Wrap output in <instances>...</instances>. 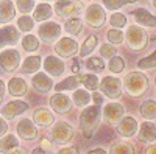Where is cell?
Returning a JSON list of instances; mask_svg holds the SVG:
<instances>
[{
  "mask_svg": "<svg viewBox=\"0 0 156 154\" xmlns=\"http://www.w3.org/2000/svg\"><path fill=\"white\" fill-rule=\"evenodd\" d=\"M8 131V123L3 117H0V137H3Z\"/></svg>",
  "mask_w": 156,
  "mask_h": 154,
  "instance_id": "45",
  "label": "cell"
},
{
  "mask_svg": "<svg viewBox=\"0 0 156 154\" xmlns=\"http://www.w3.org/2000/svg\"><path fill=\"white\" fill-rule=\"evenodd\" d=\"M131 14H133L136 23L140 25V27H151V28L156 27V16L150 14L148 9H145V8H137V9H134V11L131 12Z\"/></svg>",
  "mask_w": 156,
  "mask_h": 154,
  "instance_id": "19",
  "label": "cell"
},
{
  "mask_svg": "<svg viewBox=\"0 0 156 154\" xmlns=\"http://www.w3.org/2000/svg\"><path fill=\"white\" fill-rule=\"evenodd\" d=\"M151 3H153V6L156 8V0H153V2H151Z\"/></svg>",
  "mask_w": 156,
  "mask_h": 154,
  "instance_id": "52",
  "label": "cell"
},
{
  "mask_svg": "<svg viewBox=\"0 0 156 154\" xmlns=\"http://www.w3.org/2000/svg\"><path fill=\"white\" fill-rule=\"evenodd\" d=\"M44 70L45 73H48L50 76H62L66 72V64L62 62V59H59L58 56H47L44 59Z\"/></svg>",
  "mask_w": 156,
  "mask_h": 154,
  "instance_id": "14",
  "label": "cell"
},
{
  "mask_svg": "<svg viewBox=\"0 0 156 154\" xmlns=\"http://www.w3.org/2000/svg\"><path fill=\"white\" fill-rule=\"evenodd\" d=\"M28 108H30L28 103H25L22 100H12L2 108V112L0 114H2V117L5 120H12V118H16L17 115L23 114L25 111H28Z\"/></svg>",
  "mask_w": 156,
  "mask_h": 154,
  "instance_id": "11",
  "label": "cell"
},
{
  "mask_svg": "<svg viewBox=\"0 0 156 154\" xmlns=\"http://www.w3.org/2000/svg\"><path fill=\"white\" fill-rule=\"evenodd\" d=\"M64 28H66V31L70 33V34H80L83 31V20L78 16L69 17L66 20V23H64Z\"/></svg>",
  "mask_w": 156,
  "mask_h": 154,
  "instance_id": "30",
  "label": "cell"
},
{
  "mask_svg": "<svg viewBox=\"0 0 156 154\" xmlns=\"http://www.w3.org/2000/svg\"><path fill=\"white\" fill-rule=\"evenodd\" d=\"M22 47L25 51H36L37 47H39V39L33 34H27L22 39Z\"/></svg>",
  "mask_w": 156,
  "mask_h": 154,
  "instance_id": "38",
  "label": "cell"
},
{
  "mask_svg": "<svg viewBox=\"0 0 156 154\" xmlns=\"http://www.w3.org/2000/svg\"><path fill=\"white\" fill-rule=\"evenodd\" d=\"M122 89H125V92L129 97L139 98L147 92L148 78L142 72H129L123 80V87Z\"/></svg>",
  "mask_w": 156,
  "mask_h": 154,
  "instance_id": "2",
  "label": "cell"
},
{
  "mask_svg": "<svg viewBox=\"0 0 156 154\" xmlns=\"http://www.w3.org/2000/svg\"><path fill=\"white\" fill-rule=\"evenodd\" d=\"M139 140L140 142H145V143H150V142H154L156 140V126L151 120H147L144 123H140Z\"/></svg>",
  "mask_w": 156,
  "mask_h": 154,
  "instance_id": "22",
  "label": "cell"
},
{
  "mask_svg": "<svg viewBox=\"0 0 156 154\" xmlns=\"http://www.w3.org/2000/svg\"><path fill=\"white\" fill-rule=\"evenodd\" d=\"M86 67L89 72H94V73H100L105 70V61H103L101 58H89L86 61Z\"/></svg>",
  "mask_w": 156,
  "mask_h": 154,
  "instance_id": "34",
  "label": "cell"
},
{
  "mask_svg": "<svg viewBox=\"0 0 156 154\" xmlns=\"http://www.w3.org/2000/svg\"><path fill=\"white\" fill-rule=\"evenodd\" d=\"M3 95H5V83L0 80V103L3 100Z\"/></svg>",
  "mask_w": 156,
  "mask_h": 154,
  "instance_id": "49",
  "label": "cell"
},
{
  "mask_svg": "<svg viewBox=\"0 0 156 154\" xmlns=\"http://www.w3.org/2000/svg\"><path fill=\"white\" fill-rule=\"evenodd\" d=\"M154 84H156V78H154Z\"/></svg>",
  "mask_w": 156,
  "mask_h": 154,
  "instance_id": "53",
  "label": "cell"
},
{
  "mask_svg": "<svg viewBox=\"0 0 156 154\" xmlns=\"http://www.w3.org/2000/svg\"><path fill=\"white\" fill-rule=\"evenodd\" d=\"M72 72H73V73L80 72V61H78V59H75L73 64H72Z\"/></svg>",
  "mask_w": 156,
  "mask_h": 154,
  "instance_id": "48",
  "label": "cell"
},
{
  "mask_svg": "<svg viewBox=\"0 0 156 154\" xmlns=\"http://www.w3.org/2000/svg\"><path fill=\"white\" fill-rule=\"evenodd\" d=\"M20 64V53L14 48L3 50L0 53V69L3 72H14Z\"/></svg>",
  "mask_w": 156,
  "mask_h": 154,
  "instance_id": "9",
  "label": "cell"
},
{
  "mask_svg": "<svg viewBox=\"0 0 156 154\" xmlns=\"http://www.w3.org/2000/svg\"><path fill=\"white\" fill-rule=\"evenodd\" d=\"M100 55L103 59H111L112 56L117 55V48L114 44H103L100 47Z\"/></svg>",
  "mask_w": 156,
  "mask_h": 154,
  "instance_id": "42",
  "label": "cell"
},
{
  "mask_svg": "<svg viewBox=\"0 0 156 154\" xmlns=\"http://www.w3.org/2000/svg\"><path fill=\"white\" fill-rule=\"evenodd\" d=\"M98 87L100 92L111 100H117L122 95V81L117 76H105L98 83Z\"/></svg>",
  "mask_w": 156,
  "mask_h": 154,
  "instance_id": "5",
  "label": "cell"
},
{
  "mask_svg": "<svg viewBox=\"0 0 156 154\" xmlns=\"http://www.w3.org/2000/svg\"><path fill=\"white\" fill-rule=\"evenodd\" d=\"M19 41H20V33L16 27L6 25V27L0 28V48L16 45Z\"/></svg>",
  "mask_w": 156,
  "mask_h": 154,
  "instance_id": "12",
  "label": "cell"
},
{
  "mask_svg": "<svg viewBox=\"0 0 156 154\" xmlns=\"http://www.w3.org/2000/svg\"><path fill=\"white\" fill-rule=\"evenodd\" d=\"M17 135L22 140L31 142V140L37 139V128H36V125L30 118H22L17 123Z\"/></svg>",
  "mask_w": 156,
  "mask_h": 154,
  "instance_id": "13",
  "label": "cell"
},
{
  "mask_svg": "<svg viewBox=\"0 0 156 154\" xmlns=\"http://www.w3.org/2000/svg\"><path fill=\"white\" fill-rule=\"evenodd\" d=\"M16 8L22 14H28L34 8V0H16Z\"/></svg>",
  "mask_w": 156,
  "mask_h": 154,
  "instance_id": "43",
  "label": "cell"
},
{
  "mask_svg": "<svg viewBox=\"0 0 156 154\" xmlns=\"http://www.w3.org/2000/svg\"><path fill=\"white\" fill-rule=\"evenodd\" d=\"M55 51L61 58H73L78 53V42L72 37H61L55 44Z\"/></svg>",
  "mask_w": 156,
  "mask_h": 154,
  "instance_id": "10",
  "label": "cell"
},
{
  "mask_svg": "<svg viewBox=\"0 0 156 154\" xmlns=\"http://www.w3.org/2000/svg\"><path fill=\"white\" fill-rule=\"evenodd\" d=\"M41 64H42L41 56H28L22 64V72L23 73H36L41 69Z\"/></svg>",
  "mask_w": 156,
  "mask_h": 154,
  "instance_id": "27",
  "label": "cell"
},
{
  "mask_svg": "<svg viewBox=\"0 0 156 154\" xmlns=\"http://www.w3.org/2000/svg\"><path fill=\"white\" fill-rule=\"evenodd\" d=\"M75 152H76L75 148H61L58 151V154H75Z\"/></svg>",
  "mask_w": 156,
  "mask_h": 154,
  "instance_id": "47",
  "label": "cell"
},
{
  "mask_svg": "<svg viewBox=\"0 0 156 154\" xmlns=\"http://www.w3.org/2000/svg\"><path fill=\"white\" fill-rule=\"evenodd\" d=\"M81 78L83 75L78 72L72 76H67L66 80L59 81L56 86H55V92H66V91H75V89L81 84Z\"/></svg>",
  "mask_w": 156,
  "mask_h": 154,
  "instance_id": "21",
  "label": "cell"
},
{
  "mask_svg": "<svg viewBox=\"0 0 156 154\" xmlns=\"http://www.w3.org/2000/svg\"><path fill=\"white\" fill-rule=\"evenodd\" d=\"M137 67H139L140 70H150V69L156 67V50L153 51L151 55L139 59V61H137Z\"/></svg>",
  "mask_w": 156,
  "mask_h": 154,
  "instance_id": "36",
  "label": "cell"
},
{
  "mask_svg": "<svg viewBox=\"0 0 156 154\" xmlns=\"http://www.w3.org/2000/svg\"><path fill=\"white\" fill-rule=\"evenodd\" d=\"M108 41H109V44H114V45H117V44H122L123 42V39H125V34H123V31H122V28H112V30H109L108 31Z\"/></svg>",
  "mask_w": 156,
  "mask_h": 154,
  "instance_id": "39",
  "label": "cell"
},
{
  "mask_svg": "<svg viewBox=\"0 0 156 154\" xmlns=\"http://www.w3.org/2000/svg\"><path fill=\"white\" fill-rule=\"evenodd\" d=\"M103 114H105V118L109 125H117V121H119L123 115H125V109L123 106L120 104V103H108V104H105V108H103Z\"/></svg>",
  "mask_w": 156,
  "mask_h": 154,
  "instance_id": "17",
  "label": "cell"
},
{
  "mask_svg": "<svg viewBox=\"0 0 156 154\" xmlns=\"http://www.w3.org/2000/svg\"><path fill=\"white\" fill-rule=\"evenodd\" d=\"M81 84L87 89L89 92L97 91V89H98V78H97V75H94V73H86V75H83Z\"/></svg>",
  "mask_w": 156,
  "mask_h": 154,
  "instance_id": "35",
  "label": "cell"
},
{
  "mask_svg": "<svg viewBox=\"0 0 156 154\" xmlns=\"http://www.w3.org/2000/svg\"><path fill=\"white\" fill-rule=\"evenodd\" d=\"M108 69H109L112 73H120V72H123V69H125V61H123V58L117 56V55L112 56V58L109 59Z\"/></svg>",
  "mask_w": 156,
  "mask_h": 154,
  "instance_id": "40",
  "label": "cell"
},
{
  "mask_svg": "<svg viewBox=\"0 0 156 154\" xmlns=\"http://www.w3.org/2000/svg\"><path fill=\"white\" fill-rule=\"evenodd\" d=\"M145 152H147V154H156V145H151V146H148V148L145 149Z\"/></svg>",
  "mask_w": 156,
  "mask_h": 154,
  "instance_id": "51",
  "label": "cell"
},
{
  "mask_svg": "<svg viewBox=\"0 0 156 154\" xmlns=\"http://www.w3.org/2000/svg\"><path fill=\"white\" fill-rule=\"evenodd\" d=\"M51 142L56 145H66L73 137V129L67 121H56L51 125Z\"/></svg>",
  "mask_w": 156,
  "mask_h": 154,
  "instance_id": "4",
  "label": "cell"
},
{
  "mask_svg": "<svg viewBox=\"0 0 156 154\" xmlns=\"http://www.w3.org/2000/svg\"><path fill=\"white\" fill-rule=\"evenodd\" d=\"M140 115L145 120H154L156 118V101L153 100H145L140 104Z\"/></svg>",
  "mask_w": 156,
  "mask_h": 154,
  "instance_id": "29",
  "label": "cell"
},
{
  "mask_svg": "<svg viewBox=\"0 0 156 154\" xmlns=\"http://www.w3.org/2000/svg\"><path fill=\"white\" fill-rule=\"evenodd\" d=\"M16 17V5L11 0L0 2V23H8Z\"/></svg>",
  "mask_w": 156,
  "mask_h": 154,
  "instance_id": "23",
  "label": "cell"
},
{
  "mask_svg": "<svg viewBox=\"0 0 156 154\" xmlns=\"http://www.w3.org/2000/svg\"><path fill=\"white\" fill-rule=\"evenodd\" d=\"M111 154H133L134 152V146L128 142H117L111 146L109 149Z\"/></svg>",
  "mask_w": 156,
  "mask_h": 154,
  "instance_id": "32",
  "label": "cell"
},
{
  "mask_svg": "<svg viewBox=\"0 0 156 154\" xmlns=\"http://www.w3.org/2000/svg\"><path fill=\"white\" fill-rule=\"evenodd\" d=\"M31 86L39 94H48L51 89H53V80L50 78L48 73L36 72V75L31 78Z\"/></svg>",
  "mask_w": 156,
  "mask_h": 154,
  "instance_id": "16",
  "label": "cell"
},
{
  "mask_svg": "<svg viewBox=\"0 0 156 154\" xmlns=\"http://www.w3.org/2000/svg\"><path fill=\"white\" fill-rule=\"evenodd\" d=\"M37 36L41 37V41L45 42V44L55 42L61 37V25L56 23V22H51V20L41 22V27L37 30Z\"/></svg>",
  "mask_w": 156,
  "mask_h": 154,
  "instance_id": "6",
  "label": "cell"
},
{
  "mask_svg": "<svg viewBox=\"0 0 156 154\" xmlns=\"http://www.w3.org/2000/svg\"><path fill=\"white\" fill-rule=\"evenodd\" d=\"M72 100H73V103H75V106H78V108H86L92 98H90L89 91H84V89H78V87H76L75 91H73Z\"/></svg>",
  "mask_w": 156,
  "mask_h": 154,
  "instance_id": "26",
  "label": "cell"
},
{
  "mask_svg": "<svg viewBox=\"0 0 156 154\" xmlns=\"http://www.w3.org/2000/svg\"><path fill=\"white\" fill-rule=\"evenodd\" d=\"M100 118H101V109H100L98 104L89 106L81 112V115H80V129H81V132L84 134L86 139L94 135V132L97 131V128L100 125Z\"/></svg>",
  "mask_w": 156,
  "mask_h": 154,
  "instance_id": "1",
  "label": "cell"
},
{
  "mask_svg": "<svg viewBox=\"0 0 156 154\" xmlns=\"http://www.w3.org/2000/svg\"><path fill=\"white\" fill-rule=\"evenodd\" d=\"M101 152H106L103 148H94V149H90L89 154H101Z\"/></svg>",
  "mask_w": 156,
  "mask_h": 154,
  "instance_id": "50",
  "label": "cell"
},
{
  "mask_svg": "<svg viewBox=\"0 0 156 154\" xmlns=\"http://www.w3.org/2000/svg\"><path fill=\"white\" fill-rule=\"evenodd\" d=\"M117 132L123 137H133L137 131V121L133 118V117H123L117 121V126H115Z\"/></svg>",
  "mask_w": 156,
  "mask_h": 154,
  "instance_id": "18",
  "label": "cell"
},
{
  "mask_svg": "<svg viewBox=\"0 0 156 154\" xmlns=\"http://www.w3.org/2000/svg\"><path fill=\"white\" fill-rule=\"evenodd\" d=\"M34 27V19L30 17L28 14H23L17 19V30L19 31H25V33H28L31 31Z\"/></svg>",
  "mask_w": 156,
  "mask_h": 154,
  "instance_id": "33",
  "label": "cell"
},
{
  "mask_svg": "<svg viewBox=\"0 0 156 154\" xmlns=\"http://www.w3.org/2000/svg\"><path fill=\"white\" fill-rule=\"evenodd\" d=\"M8 92L12 97H23L28 92V84L22 78H11L8 83Z\"/></svg>",
  "mask_w": 156,
  "mask_h": 154,
  "instance_id": "24",
  "label": "cell"
},
{
  "mask_svg": "<svg viewBox=\"0 0 156 154\" xmlns=\"http://www.w3.org/2000/svg\"><path fill=\"white\" fill-rule=\"evenodd\" d=\"M90 98H92L95 101V104L101 106L103 104V94L101 92H97V91H92V95H90Z\"/></svg>",
  "mask_w": 156,
  "mask_h": 154,
  "instance_id": "44",
  "label": "cell"
},
{
  "mask_svg": "<svg viewBox=\"0 0 156 154\" xmlns=\"http://www.w3.org/2000/svg\"><path fill=\"white\" fill-rule=\"evenodd\" d=\"M97 42H98V37H97L95 34L87 36L86 39H84V42H83V45H81V48H80V56H81V58H87V56L95 50Z\"/></svg>",
  "mask_w": 156,
  "mask_h": 154,
  "instance_id": "28",
  "label": "cell"
},
{
  "mask_svg": "<svg viewBox=\"0 0 156 154\" xmlns=\"http://www.w3.org/2000/svg\"><path fill=\"white\" fill-rule=\"evenodd\" d=\"M125 37H126V45L131 51H142L148 45V34L142 27H139V25L128 27Z\"/></svg>",
  "mask_w": 156,
  "mask_h": 154,
  "instance_id": "3",
  "label": "cell"
},
{
  "mask_svg": "<svg viewBox=\"0 0 156 154\" xmlns=\"http://www.w3.org/2000/svg\"><path fill=\"white\" fill-rule=\"evenodd\" d=\"M84 22L89 25L90 28H100V27H103V23L106 22V11L103 9L101 5L92 3L86 9Z\"/></svg>",
  "mask_w": 156,
  "mask_h": 154,
  "instance_id": "7",
  "label": "cell"
},
{
  "mask_svg": "<svg viewBox=\"0 0 156 154\" xmlns=\"http://www.w3.org/2000/svg\"><path fill=\"white\" fill-rule=\"evenodd\" d=\"M48 103H50V108L56 114H66L72 108V100L67 95H64L62 92H56L48 100Z\"/></svg>",
  "mask_w": 156,
  "mask_h": 154,
  "instance_id": "15",
  "label": "cell"
},
{
  "mask_svg": "<svg viewBox=\"0 0 156 154\" xmlns=\"http://www.w3.org/2000/svg\"><path fill=\"white\" fill-rule=\"evenodd\" d=\"M33 9H34V12H33L34 22H45L53 16V8H51L48 3H39Z\"/></svg>",
  "mask_w": 156,
  "mask_h": 154,
  "instance_id": "25",
  "label": "cell"
},
{
  "mask_svg": "<svg viewBox=\"0 0 156 154\" xmlns=\"http://www.w3.org/2000/svg\"><path fill=\"white\" fill-rule=\"evenodd\" d=\"M103 2V6L109 11H117L119 8L125 6V5H129V3H134L137 0H101Z\"/></svg>",
  "mask_w": 156,
  "mask_h": 154,
  "instance_id": "37",
  "label": "cell"
},
{
  "mask_svg": "<svg viewBox=\"0 0 156 154\" xmlns=\"http://www.w3.org/2000/svg\"><path fill=\"white\" fill-rule=\"evenodd\" d=\"M41 148H42L44 151H51V149H53V143H50V140L44 139L42 143H41Z\"/></svg>",
  "mask_w": 156,
  "mask_h": 154,
  "instance_id": "46",
  "label": "cell"
},
{
  "mask_svg": "<svg viewBox=\"0 0 156 154\" xmlns=\"http://www.w3.org/2000/svg\"><path fill=\"white\" fill-rule=\"evenodd\" d=\"M19 146V139L14 134H8L0 137V152H8L9 149Z\"/></svg>",
  "mask_w": 156,
  "mask_h": 154,
  "instance_id": "31",
  "label": "cell"
},
{
  "mask_svg": "<svg viewBox=\"0 0 156 154\" xmlns=\"http://www.w3.org/2000/svg\"><path fill=\"white\" fill-rule=\"evenodd\" d=\"M33 123L41 128H48L55 123V115L44 108H37L33 114Z\"/></svg>",
  "mask_w": 156,
  "mask_h": 154,
  "instance_id": "20",
  "label": "cell"
},
{
  "mask_svg": "<svg viewBox=\"0 0 156 154\" xmlns=\"http://www.w3.org/2000/svg\"><path fill=\"white\" fill-rule=\"evenodd\" d=\"M83 11V3L81 2H72V0H61L55 5V12L62 17V19H69L73 16H78Z\"/></svg>",
  "mask_w": 156,
  "mask_h": 154,
  "instance_id": "8",
  "label": "cell"
},
{
  "mask_svg": "<svg viewBox=\"0 0 156 154\" xmlns=\"http://www.w3.org/2000/svg\"><path fill=\"white\" fill-rule=\"evenodd\" d=\"M109 23H111V27L114 28H123L125 25H126V16L123 14V12H114V14H111L109 17Z\"/></svg>",
  "mask_w": 156,
  "mask_h": 154,
  "instance_id": "41",
  "label": "cell"
}]
</instances>
